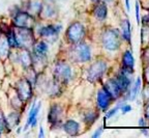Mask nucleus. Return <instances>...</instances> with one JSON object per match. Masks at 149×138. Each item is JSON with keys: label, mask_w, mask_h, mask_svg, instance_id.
<instances>
[{"label": "nucleus", "mask_w": 149, "mask_h": 138, "mask_svg": "<svg viewBox=\"0 0 149 138\" xmlns=\"http://www.w3.org/2000/svg\"><path fill=\"white\" fill-rule=\"evenodd\" d=\"M140 87H141V78L138 77L135 82V84L133 85V87H132V89L130 91V100L133 101L137 98L138 94H139L140 91Z\"/></svg>", "instance_id": "obj_25"}, {"label": "nucleus", "mask_w": 149, "mask_h": 138, "mask_svg": "<svg viewBox=\"0 0 149 138\" xmlns=\"http://www.w3.org/2000/svg\"><path fill=\"white\" fill-rule=\"evenodd\" d=\"M40 103H38V105H36V103H33L32 106H31V109L29 111V115H28V118H27V123H26V127H34L36 126V122H37V115L40 113Z\"/></svg>", "instance_id": "obj_13"}, {"label": "nucleus", "mask_w": 149, "mask_h": 138, "mask_svg": "<svg viewBox=\"0 0 149 138\" xmlns=\"http://www.w3.org/2000/svg\"><path fill=\"white\" fill-rule=\"evenodd\" d=\"M144 79L146 80V82L149 84V67H148V68L145 69V72H144Z\"/></svg>", "instance_id": "obj_32"}, {"label": "nucleus", "mask_w": 149, "mask_h": 138, "mask_svg": "<svg viewBox=\"0 0 149 138\" xmlns=\"http://www.w3.org/2000/svg\"><path fill=\"white\" fill-rule=\"evenodd\" d=\"M121 33H122V38L126 42L130 43V23L128 20H123L121 23Z\"/></svg>", "instance_id": "obj_21"}, {"label": "nucleus", "mask_w": 149, "mask_h": 138, "mask_svg": "<svg viewBox=\"0 0 149 138\" xmlns=\"http://www.w3.org/2000/svg\"><path fill=\"white\" fill-rule=\"evenodd\" d=\"M54 77L57 82L66 83L72 78V69L65 62H57L54 68Z\"/></svg>", "instance_id": "obj_5"}, {"label": "nucleus", "mask_w": 149, "mask_h": 138, "mask_svg": "<svg viewBox=\"0 0 149 138\" xmlns=\"http://www.w3.org/2000/svg\"><path fill=\"white\" fill-rule=\"evenodd\" d=\"M104 2H108V1H111V0H102Z\"/></svg>", "instance_id": "obj_38"}, {"label": "nucleus", "mask_w": 149, "mask_h": 138, "mask_svg": "<svg viewBox=\"0 0 149 138\" xmlns=\"http://www.w3.org/2000/svg\"><path fill=\"white\" fill-rule=\"evenodd\" d=\"M20 113L18 112H12L9 115L6 116V123H7V126L9 127H16L17 125H19L20 123Z\"/></svg>", "instance_id": "obj_23"}, {"label": "nucleus", "mask_w": 149, "mask_h": 138, "mask_svg": "<svg viewBox=\"0 0 149 138\" xmlns=\"http://www.w3.org/2000/svg\"><path fill=\"white\" fill-rule=\"evenodd\" d=\"M115 80H116V82L118 83V85L121 88V90L122 91L127 90L128 87H130V77H128L127 74L121 72L120 74L117 76V78Z\"/></svg>", "instance_id": "obj_19"}, {"label": "nucleus", "mask_w": 149, "mask_h": 138, "mask_svg": "<svg viewBox=\"0 0 149 138\" xmlns=\"http://www.w3.org/2000/svg\"><path fill=\"white\" fill-rule=\"evenodd\" d=\"M145 112H146V116L149 117V105L146 107V110H145Z\"/></svg>", "instance_id": "obj_37"}, {"label": "nucleus", "mask_w": 149, "mask_h": 138, "mask_svg": "<svg viewBox=\"0 0 149 138\" xmlns=\"http://www.w3.org/2000/svg\"><path fill=\"white\" fill-rule=\"evenodd\" d=\"M102 46L110 51H115L120 46L119 33L116 29H107L104 31L102 36Z\"/></svg>", "instance_id": "obj_2"}, {"label": "nucleus", "mask_w": 149, "mask_h": 138, "mask_svg": "<svg viewBox=\"0 0 149 138\" xmlns=\"http://www.w3.org/2000/svg\"><path fill=\"white\" fill-rule=\"evenodd\" d=\"M0 38H1V30H0Z\"/></svg>", "instance_id": "obj_39"}, {"label": "nucleus", "mask_w": 149, "mask_h": 138, "mask_svg": "<svg viewBox=\"0 0 149 138\" xmlns=\"http://www.w3.org/2000/svg\"><path fill=\"white\" fill-rule=\"evenodd\" d=\"M19 56V60L21 62L22 67L24 69H29L32 64V56H31V53L28 51L27 49H24L22 48L21 52L18 55Z\"/></svg>", "instance_id": "obj_15"}, {"label": "nucleus", "mask_w": 149, "mask_h": 138, "mask_svg": "<svg viewBox=\"0 0 149 138\" xmlns=\"http://www.w3.org/2000/svg\"><path fill=\"white\" fill-rule=\"evenodd\" d=\"M142 21H143V23H145V24H148L149 23V14H147L146 16L143 17Z\"/></svg>", "instance_id": "obj_33"}, {"label": "nucleus", "mask_w": 149, "mask_h": 138, "mask_svg": "<svg viewBox=\"0 0 149 138\" xmlns=\"http://www.w3.org/2000/svg\"><path fill=\"white\" fill-rule=\"evenodd\" d=\"M61 30V25H47L42 26V28L38 30V34H40V38H53V36H57L59 32Z\"/></svg>", "instance_id": "obj_9"}, {"label": "nucleus", "mask_w": 149, "mask_h": 138, "mask_svg": "<svg viewBox=\"0 0 149 138\" xmlns=\"http://www.w3.org/2000/svg\"><path fill=\"white\" fill-rule=\"evenodd\" d=\"M9 44L7 42L6 36L5 38H0V56L5 57L9 52Z\"/></svg>", "instance_id": "obj_24"}, {"label": "nucleus", "mask_w": 149, "mask_h": 138, "mask_svg": "<svg viewBox=\"0 0 149 138\" xmlns=\"http://www.w3.org/2000/svg\"><path fill=\"white\" fill-rule=\"evenodd\" d=\"M136 18H137V22L140 23V6L138 1L136 2Z\"/></svg>", "instance_id": "obj_30"}, {"label": "nucleus", "mask_w": 149, "mask_h": 138, "mask_svg": "<svg viewBox=\"0 0 149 138\" xmlns=\"http://www.w3.org/2000/svg\"><path fill=\"white\" fill-rule=\"evenodd\" d=\"M118 110H119V107H115V108H113V109L110 110L109 112H108L107 114H106V117H107V118H111L112 116H114V115L116 114V112H117V111H118Z\"/></svg>", "instance_id": "obj_28"}, {"label": "nucleus", "mask_w": 149, "mask_h": 138, "mask_svg": "<svg viewBox=\"0 0 149 138\" xmlns=\"http://www.w3.org/2000/svg\"><path fill=\"white\" fill-rule=\"evenodd\" d=\"M17 96L23 102H27L32 96V83L27 79H20L16 84Z\"/></svg>", "instance_id": "obj_6"}, {"label": "nucleus", "mask_w": 149, "mask_h": 138, "mask_svg": "<svg viewBox=\"0 0 149 138\" xmlns=\"http://www.w3.org/2000/svg\"><path fill=\"white\" fill-rule=\"evenodd\" d=\"M85 36V27L80 22H74L68 26L66 30V39L70 43L77 44L80 43Z\"/></svg>", "instance_id": "obj_3"}, {"label": "nucleus", "mask_w": 149, "mask_h": 138, "mask_svg": "<svg viewBox=\"0 0 149 138\" xmlns=\"http://www.w3.org/2000/svg\"><path fill=\"white\" fill-rule=\"evenodd\" d=\"M32 22V16L26 12L16 13L14 18H13V23H14L15 27H30Z\"/></svg>", "instance_id": "obj_8"}, {"label": "nucleus", "mask_w": 149, "mask_h": 138, "mask_svg": "<svg viewBox=\"0 0 149 138\" xmlns=\"http://www.w3.org/2000/svg\"><path fill=\"white\" fill-rule=\"evenodd\" d=\"M104 88L107 90V92L111 96V98L113 99V100L118 99L119 97L121 96V94H122V90H121V88L119 87L118 83H117L115 79L108 80V81L106 82Z\"/></svg>", "instance_id": "obj_11"}, {"label": "nucleus", "mask_w": 149, "mask_h": 138, "mask_svg": "<svg viewBox=\"0 0 149 138\" xmlns=\"http://www.w3.org/2000/svg\"><path fill=\"white\" fill-rule=\"evenodd\" d=\"M63 130L65 133H68L70 136H76L79 134L80 131V125L79 123H77L76 120L72 119H68L64 123L63 125Z\"/></svg>", "instance_id": "obj_14"}, {"label": "nucleus", "mask_w": 149, "mask_h": 138, "mask_svg": "<svg viewBox=\"0 0 149 138\" xmlns=\"http://www.w3.org/2000/svg\"><path fill=\"white\" fill-rule=\"evenodd\" d=\"M93 14L95 16V18L100 21H102L107 18L108 14V8L107 5L105 4V2H100L97 5H95L94 7V11H93Z\"/></svg>", "instance_id": "obj_17"}, {"label": "nucleus", "mask_w": 149, "mask_h": 138, "mask_svg": "<svg viewBox=\"0 0 149 138\" xmlns=\"http://www.w3.org/2000/svg\"><path fill=\"white\" fill-rule=\"evenodd\" d=\"M61 116H62V108L57 104L52 105L48 113V122L51 125H57L61 122Z\"/></svg>", "instance_id": "obj_10"}, {"label": "nucleus", "mask_w": 149, "mask_h": 138, "mask_svg": "<svg viewBox=\"0 0 149 138\" xmlns=\"http://www.w3.org/2000/svg\"><path fill=\"white\" fill-rule=\"evenodd\" d=\"M119 108L121 109V111H122V113H123V114L130 112V110H132V107H130V105H122V106H120Z\"/></svg>", "instance_id": "obj_29"}, {"label": "nucleus", "mask_w": 149, "mask_h": 138, "mask_svg": "<svg viewBox=\"0 0 149 138\" xmlns=\"http://www.w3.org/2000/svg\"><path fill=\"white\" fill-rule=\"evenodd\" d=\"M13 30H14L18 48L28 49L34 45V35H33L32 29H30L29 27H16Z\"/></svg>", "instance_id": "obj_1"}, {"label": "nucleus", "mask_w": 149, "mask_h": 138, "mask_svg": "<svg viewBox=\"0 0 149 138\" xmlns=\"http://www.w3.org/2000/svg\"><path fill=\"white\" fill-rule=\"evenodd\" d=\"M139 126L140 127H145V126H146V123H145V120L143 118H140V120H139Z\"/></svg>", "instance_id": "obj_35"}, {"label": "nucleus", "mask_w": 149, "mask_h": 138, "mask_svg": "<svg viewBox=\"0 0 149 138\" xmlns=\"http://www.w3.org/2000/svg\"><path fill=\"white\" fill-rule=\"evenodd\" d=\"M125 6H126V10H127V11H130V0H125Z\"/></svg>", "instance_id": "obj_36"}, {"label": "nucleus", "mask_w": 149, "mask_h": 138, "mask_svg": "<svg viewBox=\"0 0 149 138\" xmlns=\"http://www.w3.org/2000/svg\"><path fill=\"white\" fill-rule=\"evenodd\" d=\"M72 57L78 62H86L90 60V48L84 43H77L72 49Z\"/></svg>", "instance_id": "obj_4"}, {"label": "nucleus", "mask_w": 149, "mask_h": 138, "mask_svg": "<svg viewBox=\"0 0 149 138\" xmlns=\"http://www.w3.org/2000/svg\"><path fill=\"white\" fill-rule=\"evenodd\" d=\"M98 117V114L94 111H90V112L86 113L85 114V117H84V120L86 124H89V125H92L93 123L95 122V119H97Z\"/></svg>", "instance_id": "obj_26"}, {"label": "nucleus", "mask_w": 149, "mask_h": 138, "mask_svg": "<svg viewBox=\"0 0 149 138\" xmlns=\"http://www.w3.org/2000/svg\"><path fill=\"white\" fill-rule=\"evenodd\" d=\"M40 14H42V16L46 19H50L55 16V8L52 4H42Z\"/></svg>", "instance_id": "obj_22"}, {"label": "nucleus", "mask_w": 149, "mask_h": 138, "mask_svg": "<svg viewBox=\"0 0 149 138\" xmlns=\"http://www.w3.org/2000/svg\"><path fill=\"white\" fill-rule=\"evenodd\" d=\"M92 1H97V0H92Z\"/></svg>", "instance_id": "obj_40"}, {"label": "nucleus", "mask_w": 149, "mask_h": 138, "mask_svg": "<svg viewBox=\"0 0 149 138\" xmlns=\"http://www.w3.org/2000/svg\"><path fill=\"white\" fill-rule=\"evenodd\" d=\"M42 7V2L40 0H30L28 3V13L31 16L40 15Z\"/></svg>", "instance_id": "obj_20"}, {"label": "nucleus", "mask_w": 149, "mask_h": 138, "mask_svg": "<svg viewBox=\"0 0 149 138\" xmlns=\"http://www.w3.org/2000/svg\"><path fill=\"white\" fill-rule=\"evenodd\" d=\"M33 54L40 57H46V54L48 52V45L44 41H40L35 45H33Z\"/></svg>", "instance_id": "obj_18"}, {"label": "nucleus", "mask_w": 149, "mask_h": 138, "mask_svg": "<svg viewBox=\"0 0 149 138\" xmlns=\"http://www.w3.org/2000/svg\"><path fill=\"white\" fill-rule=\"evenodd\" d=\"M107 70V63L104 60H97L93 63L89 68L88 74H87V79L90 82L98 81L100 78L104 76Z\"/></svg>", "instance_id": "obj_7"}, {"label": "nucleus", "mask_w": 149, "mask_h": 138, "mask_svg": "<svg viewBox=\"0 0 149 138\" xmlns=\"http://www.w3.org/2000/svg\"><path fill=\"white\" fill-rule=\"evenodd\" d=\"M112 98L109 94L107 92L105 88L100 89L97 92V97H96V103H97V107L100 110H106L110 105Z\"/></svg>", "instance_id": "obj_12"}, {"label": "nucleus", "mask_w": 149, "mask_h": 138, "mask_svg": "<svg viewBox=\"0 0 149 138\" xmlns=\"http://www.w3.org/2000/svg\"><path fill=\"white\" fill-rule=\"evenodd\" d=\"M122 66L125 70H130L133 72L134 67H135V59L130 51H125L122 56Z\"/></svg>", "instance_id": "obj_16"}, {"label": "nucleus", "mask_w": 149, "mask_h": 138, "mask_svg": "<svg viewBox=\"0 0 149 138\" xmlns=\"http://www.w3.org/2000/svg\"><path fill=\"white\" fill-rule=\"evenodd\" d=\"M102 128H98L97 130H96L94 133H93V135H92V137L93 138H97V137H100V135H102Z\"/></svg>", "instance_id": "obj_31"}, {"label": "nucleus", "mask_w": 149, "mask_h": 138, "mask_svg": "<svg viewBox=\"0 0 149 138\" xmlns=\"http://www.w3.org/2000/svg\"><path fill=\"white\" fill-rule=\"evenodd\" d=\"M44 136H45L44 129H42V127H40V134H38V138H44Z\"/></svg>", "instance_id": "obj_34"}, {"label": "nucleus", "mask_w": 149, "mask_h": 138, "mask_svg": "<svg viewBox=\"0 0 149 138\" xmlns=\"http://www.w3.org/2000/svg\"><path fill=\"white\" fill-rule=\"evenodd\" d=\"M5 129H8L6 123V117L4 116L2 112H0V132H3Z\"/></svg>", "instance_id": "obj_27"}]
</instances>
